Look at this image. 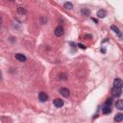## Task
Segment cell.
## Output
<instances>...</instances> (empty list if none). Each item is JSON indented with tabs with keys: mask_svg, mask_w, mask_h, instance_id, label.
Returning <instances> with one entry per match:
<instances>
[{
	"mask_svg": "<svg viewBox=\"0 0 123 123\" xmlns=\"http://www.w3.org/2000/svg\"><path fill=\"white\" fill-rule=\"evenodd\" d=\"M113 87L115 88H122L123 87V81L119 78H116L114 79L113 81Z\"/></svg>",
	"mask_w": 123,
	"mask_h": 123,
	"instance_id": "6da1fadb",
	"label": "cell"
},
{
	"mask_svg": "<svg viewBox=\"0 0 123 123\" xmlns=\"http://www.w3.org/2000/svg\"><path fill=\"white\" fill-rule=\"evenodd\" d=\"M54 33H55V35H56L57 37H62V36L63 35V27L61 26V25L58 26V27L55 29Z\"/></svg>",
	"mask_w": 123,
	"mask_h": 123,
	"instance_id": "7a4b0ae2",
	"label": "cell"
},
{
	"mask_svg": "<svg viewBox=\"0 0 123 123\" xmlns=\"http://www.w3.org/2000/svg\"><path fill=\"white\" fill-rule=\"evenodd\" d=\"M53 104H54V106L57 107V108H62V107L63 106V101H62V99H60V98H57V99H55V100L53 101Z\"/></svg>",
	"mask_w": 123,
	"mask_h": 123,
	"instance_id": "3957f363",
	"label": "cell"
},
{
	"mask_svg": "<svg viewBox=\"0 0 123 123\" xmlns=\"http://www.w3.org/2000/svg\"><path fill=\"white\" fill-rule=\"evenodd\" d=\"M60 93H61V94L63 96V97H65V98H67V97L70 95V91H69V89H67V88H65V87L61 88Z\"/></svg>",
	"mask_w": 123,
	"mask_h": 123,
	"instance_id": "277c9868",
	"label": "cell"
},
{
	"mask_svg": "<svg viewBox=\"0 0 123 123\" xmlns=\"http://www.w3.org/2000/svg\"><path fill=\"white\" fill-rule=\"evenodd\" d=\"M38 99H39L41 102H45V101H47V99H48V95H47L45 92L41 91V92H39V94H38Z\"/></svg>",
	"mask_w": 123,
	"mask_h": 123,
	"instance_id": "5b68a950",
	"label": "cell"
},
{
	"mask_svg": "<svg viewBox=\"0 0 123 123\" xmlns=\"http://www.w3.org/2000/svg\"><path fill=\"white\" fill-rule=\"evenodd\" d=\"M15 59H16L17 61H19V62H25V61H26V57H25L23 54H21V53L15 54Z\"/></svg>",
	"mask_w": 123,
	"mask_h": 123,
	"instance_id": "8992f818",
	"label": "cell"
},
{
	"mask_svg": "<svg viewBox=\"0 0 123 123\" xmlns=\"http://www.w3.org/2000/svg\"><path fill=\"white\" fill-rule=\"evenodd\" d=\"M111 92H112V95H113V96L118 97V96H120V94H121V88H115V87H112Z\"/></svg>",
	"mask_w": 123,
	"mask_h": 123,
	"instance_id": "52a82bcc",
	"label": "cell"
},
{
	"mask_svg": "<svg viewBox=\"0 0 123 123\" xmlns=\"http://www.w3.org/2000/svg\"><path fill=\"white\" fill-rule=\"evenodd\" d=\"M111 111V106H109V105H104V107H103V113H105V114H108V113H110Z\"/></svg>",
	"mask_w": 123,
	"mask_h": 123,
	"instance_id": "ba28073f",
	"label": "cell"
},
{
	"mask_svg": "<svg viewBox=\"0 0 123 123\" xmlns=\"http://www.w3.org/2000/svg\"><path fill=\"white\" fill-rule=\"evenodd\" d=\"M122 120H123V113H120V112L116 113L115 116H114V121L120 122V121H122Z\"/></svg>",
	"mask_w": 123,
	"mask_h": 123,
	"instance_id": "9c48e42d",
	"label": "cell"
},
{
	"mask_svg": "<svg viewBox=\"0 0 123 123\" xmlns=\"http://www.w3.org/2000/svg\"><path fill=\"white\" fill-rule=\"evenodd\" d=\"M115 107L117 110H123V100H117V102L115 103Z\"/></svg>",
	"mask_w": 123,
	"mask_h": 123,
	"instance_id": "30bf717a",
	"label": "cell"
},
{
	"mask_svg": "<svg viewBox=\"0 0 123 123\" xmlns=\"http://www.w3.org/2000/svg\"><path fill=\"white\" fill-rule=\"evenodd\" d=\"M106 11L105 10H99L98 12H97V16L99 17V18H104L105 16H106Z\"/></svg>",
	"mask_w": 123,
	"mask_h": 123,
	"instance_id": "8fae6325",
	"label": "cell"
},
{
	"mask_svg": "<svg viewBox=\"0 0 123 123\" xmlns=\"http://www.w3.org/2000/svg\"><path fill=\"white\" fill-rule=\"evenodd\" d=\"M111 30H112L114 33H116V34H117L119 37H122V35H121V33H120L119 29H118V28H117L115 25H111Z\"/></svg>",
	"mask_w": 123,
	"mask_h": 123,
	"instance_id": "7c38bea8",
	"label": "cell"
},
{
	"mask_svg": "<svg viewBox=\"0 0 123 123\" xmlns=\"http://www.w3.org/2000/svg\"><path fill=\"white\" fill-rule=\"evenodd\" d=\"M63 7H64L66 10H72V9H73V5H72V3H70V2H65L64 5H63Z\"/></svg>",
	"mask_w": 123,
	"mask_h": 123,
	"instance_id": "4fadbf2b",
	"label": "cell"
},
{
	"mask_svg": "<svg viewBox=\"0 0 123 123\" xmlns=\"http://www.w3.org/2000/svg\"><path fill=\"white\" fill-rule=\"evenodd\" d=\"M81 12H82V14H84V15H89V14H90V11H89L88 9H86V8H83V9L81 10Z\"/></svg>",
	"mask_w": 123,
	"mask_h": 123,
	"instance_id": "5bb4252c",
	"label": "cell"
},
{
	"mask_svg": "<svg viewBox=\"0 0 123 123\" xmlns=\"http://www.w3.org/2000/svg\"><path fill=\"white\" fill-rule=\"evenodd\" d=\"M112 103V99L111 98H108L107 99V101H106V105H109V106H111V104Z\"/></svg>",
	"mask_w": 123,
	"mask_h": 123,
	"instance_id": "9a60e30c",
	"label": "cell"
},
{
	"mask_svg": "<svg viewBox=\"0 0 123 123\" xmlns=\"http://www.w3.org/2000/svg\"><path fill=\"white\" fill-rule=\"evenodd\" d=\"M78 45H79V46H80L82 49H85V48H86V46H84V45H82V44H78Z\"/></svg>",
	"mask_w": 123,
	"mask_h": 123,
	"instance_id": "2e32d148",
	"label": "cell"
}]
</instances>
